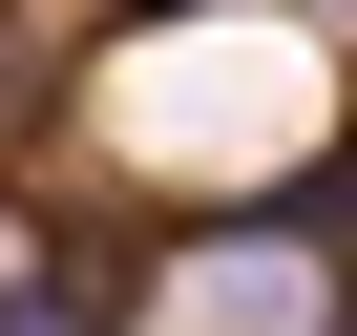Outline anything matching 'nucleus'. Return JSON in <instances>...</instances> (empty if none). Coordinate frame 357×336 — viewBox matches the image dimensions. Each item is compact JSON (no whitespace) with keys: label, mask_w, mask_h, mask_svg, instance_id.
Wrapping results in <instances>:
<instances>
[{"label":"nucleus","mask_w":357,"mask_h":336,"mask_svg":"<svg viewBox=\"0 0 357 336\" xmlns=\"http://www.w3.org/2000/svg\"><path fill=\"white\" fill-rule=\"evenodd\" d=\"M0 336H105V315H84L63 273H0Z\"/></svg>","instance_id":"nucleus-1"}]
</instances>
